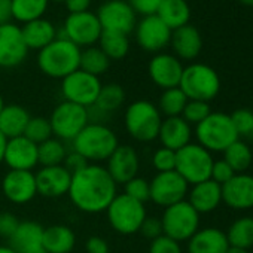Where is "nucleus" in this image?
I'll return each instance as SVG.
<instances>
[{
	"label": "nucleus",
	"mask_w": 253,
	"mask_h": 253,
	"mask_svg": "<svg viewBox=\"0 0 253 253\" xmlns=\"http://www.w3.org/2000/svg\"><path fill=\"white\" fill-rule=\"evenodd\" d=\"M118 185L107 173L106 167L88 164L81 171L72 174L69 198L73 206L84 213L106 211L118 195Z\"/></svg>",
	"instance_id": "1"
},
{
	"label": "nucleus",
	"mask_w": 253,
	"mask_h": 253,
	"mask_svg": "<svg viewBox=\"0 0 253 253\" xmlns=\"http://www.w3.org/2000/svg\"><path fill=\"white\" fill-rule=\"evenodd\" d=\"M81 51L82 49L73 42L57 35L55 41L39 51L38 66L46 76L54 79H64L79 69Z\"/></svg>",
	"instance_id": "2"
},
{
	"label": "nucleus",
	"mask_w": 253,
	"mask_h": 253,
	"mask_svg": "<svg viewBox=\"0 0 253 253\" xmlns=\"http://www.w3.org/2000/svg\"><path fill=\"white\" fill-rule=\"evenodd\" d=\"M73 151L81 154L89 164L107 161L113 151L119 146L118 136L107 125L89 122L75 137Z\"/></svg>",
	"instance_id": "3"
},
{
	"label": "nucleus",
	"mask_w": 253,
	"mask_h": 253,
	"mask_svg": "<svg viewBox=\"0 0 253 253\" xmlns=\"http://www.w3.org/2000/svg\"><path fill=\"white\" fill-rule=\"evenodd\" d=\"M163 115L158 107L148 100H137L128 104L124 113L125 130L137 142H152L158 139Z\"/></svg>",
	"instance_id": "4"
},
{
	"label": "nucleus",
	"mask_w": 253,
	"mask_h": 253,
	"mask_svg": "<svg viewBox=\"0 0 253 253\" xmlns=\"http://www.w3.org/2000/svg\"><path fill=\"white\" fill-rule=\"evenodd\" d=\"M195 136L198 145L209 152H223L240 139L231 116L222 112H211L203 122L195 125Z\"/></svg>",
	"instance_id": "5"
},
{
	"label": "nucleus",
	"mask_w": 253,
	"mask_h": 253,
	"mask_svg": "<svg viewBox=\"0 0 253 253\" xmlns=\"http://www.w3.org/2000/svg\"><path fill=\"white\" fill-rule=\"evenodd\" d=\"M179 88L185 92L188 100L211 101L220 91V79L216 70L203 63H194L183 67Z\"/></svg>",
	"instance_id": "6"
},
{
	"label": "nucleus",
	"mask_w": 253,
	"mask_h": 253,
	"mask_svg": "<svg viewBox=\"0 0 253 253\" xmlns=\"http://www.w3.org/2000/svg\"><path fill=\"white\" fill-rule=\"evenodd\" d=\"M106 213L110 226L122 235L139 232L143 220L146 219L145 204L125 194H118L107 207Z\"/></svg>",
	"instance_id": "7"
},
{
	"label": "nucleus",
	"mask_w": 253,
	"mask_h": 253,
	"mask_svg": "<svg viewBox=\"0 0 253 253\" xmlns=\"http://www.w3.org/2000/svg\"><path fill=\"white\" fill-rule=\"evenodd\" d=\"M211 152L198 143H189L176 152V171L188 185H197L210 179L213 167Z\"/></svg>",
	"instance_id": "8"
},
{
	"label": "nucleus",
	"mask_w": 253,
	"mask_h": 253,
	"mask_svg": "<svg viewBox=\"0 0 253 253\" xmlns=\"http://www.w3.org/2000/svg\"><path fill=\"white\" fill-rule=\"evenodd\" d=\"M163 234L177 243L188 241L200 229V213L186 201H180L164 209Z\"/></svg>",
	"instance_id": "9"
},
{
	"label": "nucleus",
	"mask_w": 253,
	"mask_h": 253,
	"mask_svg": "<svg viewBox=\"0 0 253 253\" xmlns=\"http://www.w3.org/2000/svg\"><path fill=\"white\" fill-rule=\"evenodd\" d=\"M52 136L61 142H73L75 137L89 124L88 109L63 101L49 116Z\"/></svg>",
	"instance_id": "10"
},
{
	"label": "nucleus",
	"mask_w": 253,
	"mask_h": 253,
	"mask_svg": "<svg viewBox=\"0 0 253 253\" xmlns=\"http://www.w3.org/2000/svg\"><path fill=\"white\" fill-rule=\"evenodd\" d=\"M100 89H101L100 79L81 69L61 79V94L64 97V101L86 109L95 104Z\"/></svg>",
	"instance_id": "11"
},
{
	"label": "nucleus",
	"mask_w": 253,
	"mask_h": 253,
	"mask_svg": "<svg viewBox=\"0 0 253 253\" xmlns=\"http://www.w3.org/2000/svg\"><path fill=\"white\" fill-rule=\"evenodd\" d=\"M101 33L103 30L97 15L94 12L85 11L79 14H69L64 21L63 35L60 36L69 39L79 48H88L94 46L98 42Z\"/></svg>",
	"instance_id": "12"
},
{
	"label": "nucleus",
	"mask_w": 253,
	"mask_h": 253,
	"mask_svg": "<svg viewBox=\"0 0 253 253\" xmlns=\"http://www.w3.org/2000/svg\"><path fill=\"white\" fill-rule=\"evenodd\" d=\"M103 32H115L128 36L137 24L136 12L125 0H107L95 14Z\"/></svg>",
	"instance_id": "13"
},
{
	"label": "nucleus",
	"mask_w": 253,
	"mask_h": 253,
	"mask_svg": "<svg viewBox=\"0 0 253 253\" xmlns=\"http://www.w3.org/2000/svg\"><path fill=\"white\" fill-rule=\"evenodd\" d=\"M149 186L151 201L164 209L183 201L189 191V185L176 170L157 173V176L149 182Z\"/></svg>",
	"instance_id": "14"
},
{
	"label": "nucleus",
	"mask_w": 253,
	"mask_h": 253,
	"mask_svg": "<svg viewBox=\"0 0 253 253\" xmlns=\"http://www.w3.org/2000/svg\"><path fill=\"white\" fill-rule=\"evenodd\" d=\"M29 48L24 42L21 27L14 23L0 26V67L12 69L27 57Z\"/></svg>",
	"instance_id": "15"
},
{
	"label": "nucleus",
	"mask_w": 253,
	"mask_h": 253,
	"mask_svg": "<svg viewBox=\"0 0 253 253\" xmlns=\"http://www.w3.org/2000/svg\"><path fill=\"white\" fill-rule=\"evenodd\" d=\"M134 32L139 46L148 52H160L171 39V30L157 15L143 17L136 24Z\"/></svg>",
	"instance_id": "16"
},
{
	"label": "nucleus",
	"mask_w": 253,
	"mask_h": 253,
	"mask_svg": "<svg viewBox=\"0 0 253 253\" xmlns=\"http://www.w3.org/2000/svg\"><path fill=\"white\" fill-rule=\"evenodd\" d=\"M2 192L14 204H27L38 195L33 171L9 170L2 179Z\"/></svg>",
	"instance_id": "17"
},
{
	"label": "nucleus",
	"mask_w": 253,
	"mask_h": 253,
	"mask_svg": "<svg viewBox=\"0 0 253 253\" xmlns=\"http://www.w3.org/2000/svg\"><path fill=\"white\" fill-rule=\"evenodd\" d=\"M140 160L137 151L130 145H119L107 160V173L116 185H125L137 176Z\"/></svg>",
	"instance_id": "18"
},
{
	"label": "nucleus",
	"mask_w": 253,
	"mask_h": 253,
	"mask_svg": "<svg viewBox=\"0 0 253 253\" xmlns=\"http://www.w3.org/2000/svg\"><path fill=\"white\" fill-rule=\"evenodd\" d=\"M36 177L38 194L46 198H60L69 194L72 183V173H69L63 166L41 167Z\"/></svg>",
	"instance_id": "19"
},
{
	"label": "nucleus",
	"mask_w": 253,
	"mask_h": 253,
	"mask_svg": "<svg viewBox=\"0 0 253 253\" xmlns=\"http://www.w3.org/2000/svg\"><path fill=\"white\" fill-rule=\"evenodd\" d=\"M148 70L152 82L157 86L163 89H170L179 86L183 73V66L176 55L157 54L149 61Z\"/></svg>",
	"instance_id": "20"
},
{
	"label": "nucleus",
	"mask_w": 253,
	"mask_h": 253,
	"mask_svg": "<svg viewBox=\"0 0 253 253\" xmlns=\"http://www.w3.org/2000/svg\"><path fill=\"white\" fill-rule=\"evenodd\" d=\"M3 163L9 167V170L33 171V169L39 166L38 145L24 136L9 139L6 143Z\"/></svg>",
	"instance_id": "21"
},
{
	"label": "nucleus",
	"mask_w": 253,
	"mask_h": 253,
	"mask_svg": "<svg viewBox=\"0 0 253 253\" xmlns=\"http://www.w3.org/2000/svg\"><path fill=\"white\" fill-rule=\"evenodd\" d=\"M222 203L235 210L253 209V176L240 173L222 185Z\"/></svg>",
	"instance_id": "22"
},
{
	"label": "nucleus",
	"mask_w": 253,
	"mask_h": 253,
	"mask_svg": "<svg viewBox=\"0 0 253 253\" xmlns=\"http://www.w3.org/2000/svg\"><path fill=\"white\" fill-rule=\"evenodd\" d=\"M191 137L192 128L182 116H171L163 119L158 133V140L161 142L163 148L177 152L191 143Z\"/></svg>",
	"instance_id": "23"
},
{
	"label": "nucleus",
	"mask_w": 253,
	"mask_h": 253,
	"mask_svg": "<svg viewBox=\"0 0 253 253\" xmlns=\"http://www.w3.org/2000/svg\"><path fill=\"white\" fill-rule=\"evenodd\" d=\"M170 45L179 60H194L201 52L203 39L197 27L186 24L171 32Z\"/></svg>",
	"instance_id": "24"
},
{
	"label": "nucleus",
	"mask_w": 253,
	"mask_h": 253,
	"mask_svg": "<svg viewBox=\"0 0 253 253\" xmlns=\"http://www.w3.org/2000/svg\"><path fill=\"white\" fill-rule=\"evenodd\" d=\"M188 203L200 214L210 213L216 210L222 203V186L210 179L192 185V189L188 191Z\"/></svg>",
	"instance_id": "25"
},
{
	"label": "nucleus",
	"mask_w": 253,
	"mask_h": 253,
	"mask_svg": "<svg viewBox=\"0 0 253 253\" xmlns=\"http://www.w3.org/2000/svg\"><path fill=\"white\" fill-rule=\"evenodd\" d=\"M228 246L226 234L219 228L210 226L198 229L188 240V253H225Z\"/></svg>",
	"instance_id": "26"
},
{
	"label": "nucleus",
	"mask_w": 253,
	"mask_h": 253,
	"mask_svg": "<svg viewBox=\"0 0 253 253\" xmlns=\"http://www.w3.org/2000/svg\"><path fill=\"white\" fill-rule=\"evenodd\" d=\"M42 235L43 226L33 220L20 222L17 231L8 240L9 246L17 253H30L39 247H42Z\"/></svg>",
	"instance_id": "27"
},
{
	"label": "nucleus",
	"mask_w": 253,
	"mask_h": 253,
	"mask_svg": "<svg viewBox=\"0 0 253 253\" xmlns=\"http://www.w3.org/2000/svg\"><path fill=\"white\" fill-rule=\"evenodd\" d=\"M30 113L20 104H5L0 112V133L8 140L24 134L30 121Z\"/></svg>",
	"instance_id": "28"
},
{
	"label": "nucleus",
	"mask_w": 253,
	"mask_h": 253,
	"mask_svg": "<svg viewBox=\"0 0 253 253\" xmlns=\"http://www.w3.org/2000/svg\"><path fill=\"white\" fill-rule=\"evenodd\" d=\"M21 33L24 38V42L29 49H43L48 46L52 41L57 39V29L49 20L39 18L30 23H26L21 27Z\"/></svg>",
	"instance_id": "29"
},
{
	"label": "nucleus",
	"mask_w": 253,
	"mask_h": 253,
	"mask_svg": "<svg viewBox=\"0 0 253 253\" xmlns=\"http://www.w3.org/2000/svg\"><path fill=\"white\" fill-rule=\"evenodd\" d=\"M76 244L75 232L66 225H51L43 228L42 246L48 253H70Z\"/></svg>",
	"instance_id": "30"
},
{
	"label": "nucleus",
	"mask_w": 253,
	"mask_h": 253,
	"mask_svg": "<svg viewBox=\"0 0 253 253\" xmlns=\"http://www.w3.org/2000/svg\"><path fill=\"white\" fill-rule=\"evenodd\" d=\"M155 15L173 32L189 23L191 8L186 0H163Z\"/></svg>",
	"instance_id": "31"
},
{
	"label": "nucleus",
	"mask_w": 253,
	"mask_h": 253,
	"mask_svg": "<svg viewBox=\"0 0 253 253\" xmlns=\"http://www.w3.org/2000/svg\"><path fill=\"white\" fill-rule=\"evenodd\" d=\"M49 0H11L12 18L18 23H30L43 18Z\"/></svg>",
	"instance_id": "32"
},
{
	"label": "nucleus",
	"mask_w": 253,
	"mask_h": 253,
	"mask_svg": "<svg viewBox=\"0 0 253 253\" xmlns=\"http://www.w3.org/2000/svg\"><path fill=\"white\" fill-rule=\"evenodd\" d=\"M124 101H125L124 88L118 84H109V85H101V89L95 100L94 107L107 116L116 112L124 104Z\"/></svg>",
	"instance_id": "33"
},
{
	"label": "nucleus",
	"mask_w": 253,
	"mask_h": 253,
	"mask_svg": "<svg viewBox=\"0 0 253 253\" xmlns=\"http://www.w3.org/2000/svg\"><path fill=\"white\" fill-rule=\"evenodd\" d=\"M98 48L107 55L109 60H121L128 54L130 49L128 36L115 32H103L98 39Z\"/></svg>",
	"instance_id": "34"
},
{
	"label": "nucleus",
	"mask_w": 253,
	"mask_h": 253,
	"mask_svg": "<svg viewBox=\"0 0 253 253\" xmlns=\"http://www.w3.org/2000/svg\"><path fill=\"white\" fill-rule=\"evenodd\" d=\"M109 66H110V60L98 46H88L84 51H81V61H79L81 70L98 78L100 75L107 72Z\"/></svg>",
	"instance_id": "35"
},
{
	"label": "nucleus",
	"mask_w": 253,
	"mask_h": 253,
	"mask_svg": "<svg viewBox=\"0 0 253 253\" xmlns=\"http://www.w3.org/2000/svg\"><path fill=\"white\" fill-rule=\"evenodd\" d=\"M226 238L229 246L249 250L253 246V217H240L231 223Z\"/></svg>",
	"instance_id": "36"
},
{
	"label": "nucleus",
	"mask_w": 253,
	"mask_h": 253,
	"mask_svg": "<svg viewBox=\"0 0 253 253\" xmlns=\"http://www.w3.org/2000/svg\"><path fill=\"white\" fill-rule=\"evenodd\" d=\"M66 155H67V148L64 142L55 137H51L43 143L38 145V158H39V166L42 167L63 166Z\"/></svg>",
	"instance_id": "37"
},
{
	"label": "nucleus",
	"mask_w": 253,
	"mask_h": 253,
	"mask_svg": "<svg viewBox=\"0 0 253 253\" xmlns=\"http://www.w3.org/2000/svg\"><path fill=\"white\" fill-rule=\"evenodd\" d=\"M252 158L253 157L250 148L240 139L223 151V161L228 163V166L234 170L235 174L244 173L250 167Z\"/></svg>",
	"instance_id": "38"
},
{
	"label": "nucleus",
	"mask_w": 253,
	"mask_h": 253,
	"mask_svg": "<svg viewBox=\"0 0 253 253\" xmlns=\"http://www.w3.org/2000/svg\"><path fill=\"white\" fill-rule=\"evenodd\" d=\"M186 103H188V97L179 86L164 89L158 101V110L166 118L180 116Z\"/></svg>",
	"instance_id": "39"
},
{
	"label": "nucleus",
	"mask_w": 253,
	"mask_h": 253,
	"mask_svg": "<svg viewBox=\"0 0 253 253\" xmlns=\"http://www.w3.org/2000/svg\"><path fill=\"white\" fill-rule=\"evenodd\" d=\"M23 136L26 139H29L30 142H33L35 145H41L45 140L54 137L49 119L43 118V116H32Z\"/></svg>",
	"instance_id": "40"
},
{
	"label": "nucleus",
	"mask_w": 253,
	"mask_h": 253,
	"mask_svg": "<svg viewBox=\"0 0 253 253\" xmlns=\"http://www.w3.org/2000/svg\"><path fill=\"white\" fill-rule=\"evenodd\" d=\"M229 116L238 137L253 140V112L250 109H237Z\"/></svg>",
	"instance_id": "41"
},
{
	"label": "nucleus",
	"mask_w": 253,
	"mask_h": 253,
	"mask_svg": "<svg viewBox=\"0 0 253 253\" xmlns=\"http://www.w3.org/2000/svg\"><path fill=\"white\" fill-rule=\"evenodd\" d=\"M210 113H211V110H210V104L209 103L198 101V100H188V103H186V106H185V109H183L180 116L189 125H198Z\"/></svg>",
	"instance_id": "42"
},
{
	"label": "nucleus",
	"mask_w": 253,
	"mask_h": 253,
	"mask_svg": "<svg viewBox=\"0 0 253 253\" xmlns=\"http://www.w3.org/2000/svg\"><path fill=\"white\" fill-rule=\"evenodd\" d=\"M124 194L131 197L133 200L139 201V203H146L151 200V186L149 182L143 177H133L131 180H128L124 185Z\"/></svg>",
	"instance_id": "43"
},
{
	"label": "nucleus",
	"mask_w": 253,
	"mask_h": 253,
	"mask_svg": "<svg viewBox=\"0 0 253 253\" xmlns=\"http://www.w3.org/2000/svg\"><path fill=\"white\" fill-rule=\"evenodd\" d=\"M152 166L158 173L174 171L176 170V152L161 146L152 155Z\"/></svg>",
	"instance_id": "44"
},
{
	"label": "nucleus",
	"mask_w": 253,
	"mask_h": 253,
	"mask_svg": "<svg viewBox=\"0 0 253 253\" xmlns=\"http://www.w3.org/2000/svg\"><path fill=\"white\" fill-rule=\"evenodd\" d=\"M149 253H182V247L180 243L163 234L161 237L151 241Z\"/></svg>",
	"instance_id": "45"
},
{
	"label": "nucleus",
	"mask_w": 253,
	"mask_h": 253,
	"mask_svg": "<svg viewBox=\"0 0 253 253\" xmlns=\"http://www.w3.org/2000/svg\"><path fill=\"white\" fill-rule=\"evenodd\" d=\"M234 176H235V173H234V170L228 166L226 161L219 160V161H214V163H213L210 180H213V182H216L217 185L222 186V185H225L226 182H229Z\"/></svg>",
	"instance_id": "46"
},
{
	"label": "nucleus",
	"mask_w": 253,
	"mask_h": 253,
	"mask_svg": "<svg viewBox=\"0 0 253 253\" xmlns=\"http://www.w3.org/2000/svg\"><path fill=\"white\" fill-rule=\"evenodd\" d=\"M128 5L133 8L136 14H140L143 17L148 15H155L163 0H126Z\"/></svg>",
	"instance_id": "47"
},
{
	"label": "nucleus",
	"mask_w": 253,
	"mask_h": 253,
	"mask_svg": "<svg viewBox=\"0 0 253 253\" xmlns=\"http://www.w3.org/2000/svg\"><path fill=\"white\" fill-rule=\"evenodd\" d=\"M139 232H140L145 238H148V240H151V241L155 240V238H158V237H161V235H163V223H161V219L148 217V216H146V219L143 220V223H142Z\"/></svg>",
	"instance_id": "48"
},
{
	"label": "nucleus",
	"mask_w": 253,
	"mask_h": 253,
	"mask_svg": "<svg viewBox=\"0 0 253 253\" xmlns=\"http://www.w3.org/2000/svg\"><path fill=\"white\" fill-rule=\"evenodd\" d=\"M18 225H20V220L17 219L15 214H12L9 211L0 213V237L9 240L12 237V234L17 231Z\"/></svg>",
	"instance_id": "49"
},
{
	"label": "nucleus",
	"mask_w": 253,
	"mask_h": 253,
	"mask_svg": "<svg viewBox=\"0 0 253 253\" xmlns=\"http://www.w3.org/2000/svg\"><path fill=\"white\" fill-rule=\"evenodd\" d=\"M89 163L81 155V154H78L76 151H67V155H66V158H64V161H63V167L69 171V173H72V174H75V173H78V171H81L84 167H86Z\"/></svg>",
	"instance_id": "50"
},
{
	"label": "nucleus",
	"mask_w": 253,
	"mask_h": 253,
	"mask_svg": "<svg viewBox=\"0 0 253 253\" xmlns=\"http://www.w3.org/2000/svg\"><path fill=\"white\" fill-rule=\"evenodd\" d=\"M86 252L88 253H109V244L103 237L92 235L86 240Z\"/></svg>",
	"instance_id": "51"
},
{
	"label": "nucleus",
	"mask_w": 253,
	"mask_h": 253,
	"mask_svg": "<svg viewBox=\"0 0 253 253\" xmlns=\"http://www.w3.org/2000/svg\"><path fill=\"white\" fill-rule=\"evenodd\" d=\"M64 3L70 14H79L88 11L91 0H64Z\"/></svg>",
	"instance_id": "52"
},
{
	"label": "nucleus",
	"mask_w": 253,
	"mask_h": 253,
	"mask_svg": "<svg viewBox=\"0 0 253 253\" xmlns=\"http://www.w3.org/2000/svg\"><path fill=\"white\" fill-rule=\"evenodd\" d=\"M11 0H0V26L11 23Z\"/></svg>",
	"instance_id": "53"
},
{
	"label": "nucleus",
	"mask_w": 253,
	"mask_h": 253,
	"mask_svg": "<svg viewBox=\"0 0 253 253\" xmlns=\"http://www.w3.org/2000/svg\"><path fill=\"white\" fill-rule=\"evenodd\" d=\"M6 143H8V139L0 133V164L3 163V157H5V149H6Z\"/></svg>",
	"instance_id": "54"
},
{
	"label": "nucleus",
	"mask_w": 253,
	"mask_h": 253,
	"mask_svg": "<svg viewBox=\"0 0 253 253\" xmlns=\"http://www.w3.org/2000/svg\"><path fill=\"white\" fill-rule=\"evenodd\" d=\"M225 253H249L246 249H241V247H235V246H228L226 252Z\"/></svg>",
	"instance_id": "55"
},
{
	"label": "nucleus",
	"mask_w": 253,
	"mask_h": 253,
	"mask_svg": "<svg viewBox=\"0 0 253 253\" xmlns=\"http://www.w3.org/2000/svg\"><path fill=\"white\" fill-rule=\"evenodd\" d=\"M0 253H17V252L8 244V246H0Z\"/></svg>",
	"instance_id": "56"
},
{
	"label": "nucleus",
	"mask_w": 253,
	"mask_h": 253,
	"mask_svg": "<svg viewBox=\"0 0 253 253\" xmlns=\"http://www.w3.org/2000/svg\"><path fill=\"white\" fill-rule=\"evenodd\" d=\"M237 2H240L244 6H253V0H237Z\"/></svg>",
	"instance_id": "57"
},
{
	"label": "nucleus",
	"mask_w": 253,
	"mask_h": 253,
	"mask_svg": "<svg viewBox=\"0 0 253 253\" xmlns=\"http://www.w3.org/2000/svg\"><path fill=\"white\" fill-rule=\"evenodd\" d=\"M30 253H48L45 249H43V246L42 247H39V249H36V250H33V252H30Z\"/></svg>",
	"instance_id": "58"
},
{
	"label": "nucleus",
	"mask_w": 253,
	"mask_h": 253,
	"mask_svg": "<svg viewBox=\"0 0 253 253\" xmlns=\"http://www.w3.org/2000/svg\"><path fill=\"white\" fill-rule=\"evenodd\" d=\"M3 107H5V101H3V97L0 95V112L3 110Z\"/></svg>",
	"instance_id": "59"
},
{
	"label": "nucleus",
	"mask_w": 253,
	"mask_h": 253,
	"mask_svg": "<svg viewBox=\"0 0 253 253\" xmlns=\"http://www.w3.org/2000/svg\"><path fill=\"white\" fill-rule=\"evenodd\" d=\"M49 2H51V0H49ZM52 2H64V0H52Z\"/></svg>",
	"instance_id": "60"
}]
</instances>
